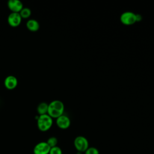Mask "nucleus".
<instances>
[{
    "label": "nucleus",
    "mask_w": 154,
    "mask_h": 154,
    "mask_svg": "<svg viewBox=\"0 0 154 154\" xmlns=\"http://www.w3.org/2000/svg\"><path fill=\"white\" fill-rule=\"evenodd\" d=\"M143 19V17L141 14H136V22H140Z\"/></svg>",
    "instance_id": "16"
},
{
    "label": "nucleus",
    "mask_w": 154,
    "mask_h": 154,
    "mask_svg": "<svg viewBox=\"0 0 154 154\" xmlns=\"http://www.w3.org/2000/svg\"><path fill=\"white\" fill-rule=\"evenodd\" d=\"M46 143L51 147V148L54 147H55L57 146L58 140L55 137H51L47 140Z\"/></svg>",
    "instance_id": "13"
},
{
    "label": "nucleus",
    "mask_w": 154,
    "mask_h": 154,
    "mask_svg": "<svg viewBox=\"0 0 154 154\" xmlns=\"http://www.w3.org/2000/svg\"><path fill=\"white\" fill-rule=\"evenodd\" d=\"M26 26L28 30L32 32L37 31L40 28L39 22L34 19H31L28 20L26 23Z\"/></svg>",
    "instance_id": "10"
},
{
    "label": "nucleus",
    "mask_w": 154,
    "mask_h": 154,
    "mask_svg": "<svg viewBox=\"0 0 154 154\" xmlns=\"http://www.w3.org/2000/svg\"><path fill=\"white\" fill-rule=\"evenodd\" d=\"M70 120L66 115L63 114L56 119V125L60 129H66L70 127Z\"/></svg>",
    "instance_id": "7"
},
{
    "label": "nucleus",
    "mask_w": 154,
    "mask_h": 154,
    "mask_svg": "<svg viewBox=\"0 0 154 154\" xmlns=\"http://www.w3.org/2000/svg\"><path fill=\"white\" fill-rule=\"evenodd\" d=\"M64 111V105L60 100H54L48 104V114L52 119H57L63 115Z\"/></svg>",
    "instance_id": "1"
},
{
    "label": "nucleus",
    "mask_w": 154,
    "mask_h": 154,
    "mask_svg": "<svg viewBox=\"0 0 154 154\" xmlns=\"http://www.w3.org/2000/svg\"><path fill=\"white\" fill-rule=\"evenodd\" d=\"M7 6L9 10L13 13H19L23 8L22 2L19 0H9L7 2Z\"/></svg>",
    "instance_id": "8"
},
{
    "label": "nucleus",
    "mask_w": 154,
    "mask_h": 154,
    "mask_svg": "<svg viewBox=\"0 0 154 154\" xmlns=\"http://www.w3.org/2000/svg\"><path fill=\"white\" fill-rule=\"evenodd\" d=\"M51 147L46 141H40L35 144L33 149L34 154H49Z\"/></svg>",
    "instance_id": "5"
},
{
    "label": "nucleus",
    "mask_w": 154,
    "mask_h": 154,
    "mask_svg": "<svg viewBox=\"0 0 154 154\" xmlns=\"http://www.w3.org/2000/svg\"><path fill=\"white\" fill-rule=\"evenodd\" d=\"M19 14L22 19H28L31 14V11L28 7H23L19 12Z\"/></svg>",
    "instance_id": "12"
},
{
    "label": "nucleus",
    "mask_w": 154,
    "mask_h": 154,
    "mask_svg": "<svg viewBox=\"0 0 154 154\" xmlns=\"http://www.w3.org/2000/svg\"><path fill=\"white\" fill-rule=\"evenodd\" d=\"M75 148L78 152H85V151L89 147V143L88 140L84 136L76 137L73 141Z\"/></svg>",
    "instance_id": "3"
},
{
    "label": "nucleus",
    "mask_w": 154,
    "mask_h": 154,
    "mask_svg": "<svg viewBox=\"0 0 154 154\" xmlns=\"http://www.w3.org/2000/svg\"><path fill=\"white\" fill-rule=\"evenodd\" d=\"M22 18L19 13L11 12L7 17V22L8 25L12 27H17L21 23Z\"/></svg>",
    "instance_id": "6"
},
{
    "label": "nucleus",
    "mask_w": 154,
    "mask_h": 154,
    "mask_svg": "<svg viewBox=\"0 0 154 154\" xmlns=\"http://www.w3.org/2000/svg\"><path fill=\"white\" fill-rule=\"evenodd\" d=\"M53 125V119L48 114L38 116L37 119V126L42 132L49 130Z\"/></svg>",
    "instance_id": "2"
},
{
    "label": "nucleus",
    "mask_w": 154,
    "mask_h": 154,
    "mask_svg": "<svg viewBox=\"0 0 154 154\" xmlns=\"http://www.w3.org/2000/svg\"><path fill=\"white\" fill-rule=\"evenodd\" d=\"M84 154H99V151L96 147H89L85 151Z\"/></svg>",
    "instance_id": "14"
},
{
    "label": "nucleus",
    "mask_w": 154,
    "mask_h": 154,
    "mask_svg": "<svg viewBox=\"0 0 154 154\" xmlns=\"http://www.w3.org/2000/svg\"><path fill=\"white\" fill-rule=\"evenodd\" d=\"M120 20L125 25H132L136 22V14L132 11H125L120 15Z\"/></svg>",
    "instance_id": "4"
},
{
    "label": "nucleus",
    "mask_w": 154,
    "mask_h": 154,
    "mask_svg": "<svg viewBox=\"0 0 154 154\" xmlns=\"http://www.w3.org/2000/svg\"><path fill=\"white\" fill-rule=\"evenodd\" d=\"M49 154H63V152L61 149L57 146L51 148Z\"/></svg>",
    "instance_id": "15"
},
{
    "label": "nucleus",
    "mask_w": 154,
    "mask_h": 154,
    "mask_svg": "<svg viewBox=\"0 0 154 154\" xmlns=\"http://www.w3.org/2000/svg\"><path fill=\"white\" fill-rule=\"evenodd\" d=\"M48 109V104L46 102H44L40 103L37 107V111L39 116L47 114Z\"/></svg>",
    "instance_id": "11"
},
{
    "label": "nucleus",
    "mask_w": 154,
    "mask_h": 154,
    "mask_svg": "<svg viewBox=\"0 0 154 154\" xmlns=\"http://www.w3.org/2000/svg\"><path fill=\"white\" fill-rule=\"evenodd\" d=\"M18 84L17 79L16 76L13 75L7 76L4 81V84L5 87L8 90H13L14 89Z\"/></svg>",
    "instance_id": "9"
}]
</instances>
